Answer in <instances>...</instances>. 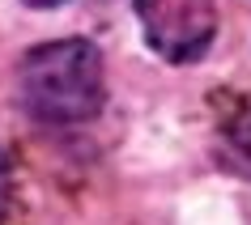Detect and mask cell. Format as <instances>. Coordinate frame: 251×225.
Instances as JSON below:
<instances>
[{"mask_svg":"<svg viewBox=\"0 0 251 225\" xmlns=\"http://www.w3.org/2000/svg\"><path fill=\"white\" fill-rule=\"evenodd\" d=\"M17 93L34 119L81 123L102 111V55L90 39H60L26 51L17 68Z\"/></svg>","mask_w":251,"mask_h":225,"instance_id":"6da1fadb","label":"cell"},{"mask_svg":"<svg viewBox=\"0 0 251 225\" xmlns=\"http://www.w3.org/2000/svg\"><path fill=\"white\" fill-rule=\"evenodd\" d=\"M145 43L166 64H192L209 51L217 30V0H132Z\"/></svg>","mask_w":251,"mask_h":225,"instance_id":"7a4b0ae2","label":"cell"},{"mask_svg":"<svg viewBox=\"0 0 251 225\" xmlns=\"http://www.w3.org/2000/svg\"><path fill=\"white\" fill-rule=\"evenodd\" d=\"M213 145H217L222 170L251 179V93H222Z\"/></svg>","mask_w":251,"mask_h":225,"instance_id":"3957f363","label":"cell"},{"mask_svg":"<svg viewBox=\"0 0 251 225\" xmlns=\"http://www.w3.org/2000/svg\"><path fill=\"white\" fill-rule=\"evenodd\" d=\"M9 204H13V170H9V158L0 149V225L9 217Z\"/></svg>","mask_w":251,"mask_h":225,"instance_id":"277c9868","label":"cell"},{"mask_svg":"<svg viewBox=\"0 0 251 225\" xmlns=\"http://www.w3.org/2000/svg\"><path fill=\"white\" fill-rule=\"evenodd\" d=\"M22 4H30V9H55V4H64V0H22Z\"/></svg>","mask_w":251,"mask_h":225,"instance_id":"5b68a950","label":"cell"}]
</instances>
